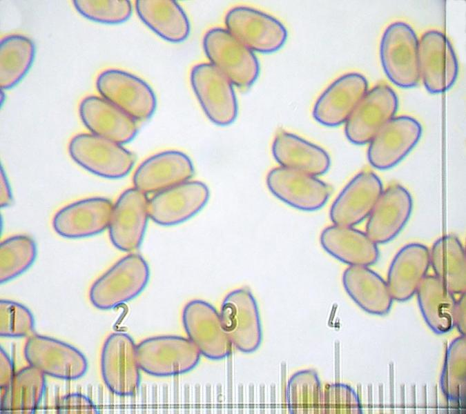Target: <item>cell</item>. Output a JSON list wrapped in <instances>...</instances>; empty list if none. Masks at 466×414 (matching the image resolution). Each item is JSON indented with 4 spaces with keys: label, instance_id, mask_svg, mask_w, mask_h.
<instances>
[{
    "label": "cell",
    "instance_id": "1",
    "mask_svg": "<svg viewBox=\"0 0 466 414\" xmlns=\"http://www.w3.org/2000/svg\"><path fill=\"white\" fill-rule=\"evenodd\" d=\"M150 276L146 260L139 254H129L111 266L91 286L89 299L100 310L113 309L138 296Z\"/></svg>",
    "mask_w": 466,
    "mask_h": 414
},
{
    "label": "cell",
    "instance_id": "2",
    "mask_svg": "<svg viewBox=\"0 0 466 414\" xmlns=\"http://www.w3.org/2000/svg\"><path fill=\"white\" fill-rule=\"evenodd\" d=\"M136 353L140 369L159 377L191 371L198 365L202 355L188 338L179 335L147 338L136 345Z\"/></svg>",
    "mask_w": 466,
    "mask_h": 414
},
{
    "label": "cell",
    "instance_id": "3",
    "mask_svg": "<svg viewBox=\"0 0 466 414\" xmlns=\"http://www.w3.org/2000/svg\"><path fill=\"white\" fill-rule=\"evenodd\" d=\"M419 41L410 25L404 21L390 23L380 43V59L383 70L396 86L409 88L420 80Z\"/></svg>",
    "mask_w": 466,
    "mask_h": 414
},
{
    "label": "cell",
    "instance_id": "4",
    "mask_svg": "<svg viewBox=\"0 0 466 414\" xmlns=\"http://www.w3.org/2000/svg\"><path fill=\"white\" fill-rule=\"evenodd\" d=\"M202 44L210 63L233 85L246 88L255 81L260 72L255 55L226 29L215 27L208 30Z\"/></svg>",
    "mask_w": 466,
    "mask_h": 414
},
{
    "label": "cell",
    "instance_id": "5",
    "mask_svg": "<svg viewBox=\"0 0 466 414\" xmlns=\"http://www.w3.org/2000/svg\"><path fill=\"white\" fill-rule=\"evenodd\" d=\"M72 159L84 169L108 179L126 176L135 157L122 144L93 133H79L68 144Z\"/></svg>",
    "mask_w": 466,
    "mask_h": 414
},
{
    "label": "cell",
    "instance_id": "6",
    "mask_svg": "<svg viewBox=\"0 0 466 414\" xmlns=\"http://www.w3.org/2000/svg\"><path fill=\"white\" fill-rule=\"evenodd\" d=\"M100 95L136 121L150 119L157 106L155 94L144 80L123 70L108 68L95 81Z\"/></svg>",
    "mask_w": 466,
    "mask_h": 414
},
{
    "label": "cell",
    "instance_id": "7",
    "mask_svg": "<svg viewBox=\"0 0 466 414\" xmlns=\"http://www.w3.org/2000/svg\"><path fill=\"white\" fill-rule=\"evenodd\" d=\"M222 326L232 345L244 353H253L262 341V330L257 302L247 288L228 293L221 305Z\"/></svg>",
    "mask_w": 466,
    "mask_h": 414
},
{
    "label": "cell",
    "instance_id": "8",
    "mask_svg": "<svg viewBox=\"0 0 466 414\" xmlns=\"http://www.w3.org/2000/svg\"><path fill=\"white\" fill-rule=\"evenodd\" d=\"M190 81L203 111L213 123L227 126L235 120L238 108L233 84L213 65H195Z\"/></svg>",
    "mask_w": 466,
    "mask_h": 414
},
{
    "label": "cell",
    "instance_id": "9",
    "mask_svg": "<svg viewBox=\"0 0 466 414\" xmlns=\"http://www.w3.org/2000/svg\"><path fill=\"white\" fill-rule=\"evenodd\" d=\"M23 355L30 366L55 378L74 380L82 377L88 364L84 355L74 346L41 335L26 340Z\"/></svg>",
    "mask_w": 466,
    "mask_h": 414
},
{
    "label": "cell",
    "instance_id": "10",
    "mask_svg": "<svg viewBox=\"0 0 466 414\" xmlns=\"http://www.w3.org/2000/svg\"><path fill=\"white\" fill-rule=\"evenodd\" d=\"M226 30L253 52L271 53L280 49L287 38L284 25L260 10L236 6L228 11Z\"/></svg>",
    "mask_w": 466,
    "mask_h": 414
},
{
    "label": "cell",
    "instance_id": "11",
    "mask_svg": "<svg viewBox=\"0 0 466 414\" xmlns=\"http://www.w3.org/2000/svg\"><path fill=\"white\" fill-rule=\"evenodd\" d=\"M140 370L132 337L122 332L110 334L101 353V373L106 387L119 396L133 395L140 384Z\"/></svg>",
    "mask_w": 466,
    "mask_h": 414
},
{
    "label": "cell",
    "instance_id": "12",
    "mask_svg": "<svg viewBox=\"0 0 466 414\" xmlns=\"http://www.w3.org/2000/svg\"><path fill=\"white\" fill-rule=\"evenodd\" d=\"M182 321L188 338L206 358L217 361L231 353L233 345L220 313L209 303L201 299L190 301L183 308Z\"/></svg>",
    "mask_w": 466,
    "mask_h": 414
},
{
    "label": "cell",
    "instance_id": "13",
    "mask_svg": "<svg viewBox=\"0 0 466 414\" xmlns=\"http://www.w3.org/2000/svg\"><path fill=\"white\" fill-rule=\"evenodd\" d=\"M398 99L394 89L380 83L367 90L345 122L347 139L356 145L369 144L397 112Z\"/></svg>",
    "mask_w": 466,
    "mask_h": 414
},
{
    "label": "cell",
    "instance_id": "14",
    "mask_svg": "<svg viewBox=\"0 0 466 414\" xmlns=\"http://www.w3.org/2000/svg\"><path fill=\"white\" fill-rule=\"evenodd\" d=\"M420 78L431 94L444 92L455 83L458 74V62L454 48L446 35L429 30L422 35L418 46Z\"/></svg>",
    "mask_w": 466,
    "mask_h": 414
},
{
    "label": "cell",
    "instance_id": "15",
    "mask_svg": "<svg viewBox=\"0 0 466 414\" xmlns=\"http://www.w3.org/2000/svg\"><path fill=\"white\" fill-rule=\"evenodd\" d=\"M422 131L416 118L406 115L394 117L369 143L367 155L369 164L378 170L393 168L416 146Z\"/></svg>",
    "mask_w": 466,
    "mask_h": 414
},
{
    "label": "cell",
    "instance_id": "16",
    "mask_svg": "<svg viewBox=\"0 0 466 414\" xmlns=\"http://www.w3.org/2000/svg\"><path fill=\"white\" fill-rule=\"evenodd\" d=\"M266 184L277 198L304 211L321 208L331 194L329 186L316 176L282 166L269 172Z\"/></svg>",
    "mask_w": 466,
    "mask_h": 414
},
{
    "label": "cell",
    "instance_id": "17",
    "mask_svg": "<svg viewBox=\"0 0 466 414\" xmlns=\"http://www.w3.org/2000/svg\"><path fill=\"white\" fill-rule=\"evenodd\" d=\"M148 200L134 187L124 191L113 205L108 228L110 241L119 250L131 252L141 244L149 217Z\"/></svg>",
    "mask_w": 466,
    "mask_h": 414
},
{
    "label": "cell",
    "instance_id": "18",
    "mask_svg": "<svg viewBox=\"0 0 466 414\" xmlns=\"http://www.w3.org/2000/svg\"><path fill=\"white\" fill-rule=\"evenodd\" d=\"M208 197L205 184L186 181L154 195L148 200L149 217L162 226L182 223L197 213Z\"/></svg>",
    "mask_w": 466,
    "mask_h": 414
},
{
    "label": "cell",
    "instance_id": "19",
    "mask_svg": "<svg viewBox=\"0 0 466 414\" xmlns=\"http://www.w3.org/2000/svg\"><path fill=\"white\" fill-rule=\"evenodd\" d=\"M382 181L372 171L357 174L333 202L329 217L333 224L354 226L367 219L383 191Z\"/></svg>",
    "mask_w": 466,
    "mask_h": 414
},
{
    "label": "cell",
    "instance_id": "20",
    "mask_svg": "<svg viewBox=\"0 0 466 414\" xmlns=\"http://www.w3.org/2000/svg\"><path fill=\"white\" fill-rule=\"evenodd\" d=\"M368 90L366 77L351 72L334 80L316 100L312 115L321 125L335 127L346 122Z\"/></svg>",
    "mask_w": 466,
    "mask_h": 414
},
{
    "label": "cell",
    "instance_id": "21",
    "mask_svg": "<svg viewBox=\"0 0 466 414\" xmlns=\"http://www.w3.org/2000/svg\"><path fill=\"white\" fill-rule=\"evenodd\" d=\"M413 200L408 190L392 184L383 190L367 217L365 233L378 245L394 239L409 221Z\"/></svg>",
    "mask_w": 466,
    "mask_h": 414
},
{
    "label": "cell",
    "instance_id": "22",
    "mask_svg": "<svg viewBox=\"0 0 466 414\" xmlns=\"http://www.w3.org/2000/svg\"><path fill=\"white\" fill-rule=\"evenodd\" d=\"M113 205L104 197L72 202L55 215L52 227L60 236L81 238L97 235L108 227Z\"/></svg>",
    "mask_w": 466,
    "mask_h": 414
},
{
    "label": "cell",
    "instance_id": "23",
    "mask_svg": "<svg viewBox=\"0 0 466 414\" xmlns=\"http://www.w3.org/2000/svg\"><path fill=\"white\" fill-rule=\"evenodd\" d=\"M194 168L184 152L171 150L145 159L133 175L134 187L144 193H157L190 179Z\"/></svg>",
    "mask_w": 466,
    "mask_h": 414
},
{
    "label": "cell",
    "instance_id": "24",
    "mask_svg": "<svg viewBox=\"0 0 466 414\" xmlns=\"http://www.w3.org/2000/svg\"><path fill=\"white\" fill-rule=\"evenodd\" d=\"M79 115L84 125L94 135L120 144L136 136L137 121L102 97L88 95L79 105Z\"/></svg>",
    "mask_w": 466,
    "mask_h": 414
},
{
    "label": "cell",
    "instance_id": "25",
    "mask_svg": "<svg viewBox=\"0 0 466 414\" xmlns=\"http://www.w3.org/2000/svg\"><path fill=\"white\" fill-rule=\"evenodd\" d=\"M430 266L428 248L420 243L402 246L388 270L387 284L394 301L405 302L416 295Z\"/></svg>",
    "mask_w": 466,
    "mask_h": 414
},
{
    "label": "cell",
    "instance_id": "26",
    "mask_svg": "<svg viewBox=\"0 0 466 414\" xmlns=\"http://www.w3.org/2000/svg\"><path fill=\"white\" fill-rule=\"evenodd\" d=\"M320 241L327 253L349 266H370L379 257L378 244L353 226H329L321 233Z\"/></svg>",
    "mask_w": 466,
    "mask_h": 414
},
{
    "label": "cell",
    "instance_id": "27",
    "mask_svg": "<svg viewBox=\"0 0 466 414\" xmlns=\"http://www.w3.org/2000/svg\"><path fill=\"white\" fill-rule=\"evenodd\" d=\"M272 153L280 166L316 177L326 173L331 165L330 157L322 148L284 130L276 134Z\"/></svg>",
    "mask_w": 466,
    "mask_h": 414
},
{
    "label": "cell",
    "instance_id": "28",
    "mask_svg": "<svg viewBox=\"0 0 466 414\" xmlns=\"http://www.w3.org/2000/svg\"><path fill=\"white\" fill-rule=\"evenodd\" d=\"M343 286L364 311L376 315L389 313L393 298L387 282L369 266H349L343 273Z\"/></svg>",
    "mask_w": 466,
    "mask_h": 414
},
{
    "label": "cell",
    "instance_id": "29",
    "mask_svg": "<svg viewBox=\"0 0 466 414\" xmlns=\"http://www.w3.org/2000/svg\"><path fill=\"white\" fill-rule=\"evenodd\" d=\"M135 10L141 21L163 39L180 43L187 39L191 26L181 7L173 0H137Z\"/></svg>",
    "mask_w": 466,
    "mask_h": 414
},
{
    "label": "cell",
    "instance_id": "30",
    "mask_svg": "<svg viewBox=\"0 0 466 414\" xmlns=\"http://www.w3.org/2000/svg\"><path fill=\"white\" fill-rule=\"evenodd\" d=\"M416 295L421 314L432 331L442 335L455 327L454 294L436 276L427 275Z\"/></svg>",
    "mask_w": 466,
    "mask_h": 414
},
{
    "label": "cell",
    "instance_id": "31",
    "mask_svg": "<svg viewBox=\"0 0 466 414\" xmlns=\"http://www.w3.org/2000/svg\"><path fill=\"white\" fill-rule=\"evenodd\" d=\"M429 255L434 275L454 295L465 293V251L459 239L454 235L440 237L432 245Z\"/></svg>",
    "mask_w": 466,
    "mask_h": 414
},
{
    "label": "cell",
    "instance_id": "32",
    "mask_svg": "<svg viewBox=\"0 0 466 414\" xmlns=\"http://www.w3.org/2000/svg\"><path fill=\"white\" fill-rule=\"evenodd\" d=\"M46 388L45 375L28 366L15 373L1 388V411L11 414H32L38 408Z\"/></svg>",
    "mask_w": 466,
    "mask_h": 414
},
{
    "label": "cell",
    "instance_id": "33",
    "mask_svg": "<svg viewBox=\"0 0 466 414\" xmlns=\"http://www.w3.org/2000/svg\"><path fill=\"white\" fill-rule=\"evenodd\" d=\"M35 44L28 37L12 34L0 41V86L8 90L26 75L35 58Z\"/></svg>",
    "mask_w": 466,
    "mask_h": 414
},
{
    "label": "cell",
    "instance_id": "34",
    "mask_svg": "<svg viewBox=\"0 0 466 414\" xmlns=\"http://www.w3.org/2000/svg\"><path fill=\"white\" fill-rule=\"evenodd\" d=\"M322 396L321 383L314 370L298 371L288 381L286 401L291 414L322 413Z\"/></svg>",
    "mask_w": 466,
    "mask_h": 414
},
{
    "label": "cell",
    "instance_id": "35",
    "mask_svg": "<svg viewBox=\"0 0 466 414\" xmlns=\"http://www.w3.org/2000/svg\"><path fill=\"white\" fill-rule=\"evenodd\" d=\"M465 335L454 339L447 348L440 376V386L452 405L464 406L465 393Z\"/></svg>",
    "mask_w": 466,
    "mask_h": 414
},
{
    "label": "cell",
    "instance_id": "36",
    "mask_svg": "<svg viewBox=\"0 0 466 414\" xmlns=\"http://www.w3.org/2000/svg\"><path fill=\"white\" fill-rule=\"evenodd\" d=\"M35 243L29 236L17 235L4 239L0 246V282L3 284L25 272L34 262Z\"/></svg>",
    "mask_w": 466,
    "mask_h": 414
},
{
    "label": "cell",
    "instance_id": "37",
    "mask_svg": "<svg viewBox=\"0 0 466 414\" xmlns=\"http://www.w3.org/2000/svg\"><path fill=\"white\" fill-rule=\"evenodd\" d=\"M72 3L81 15L101 23H121L132 14V4L128 0H75Z\"/></svg>",
    "mask_w": 466,
    "mask_h": 414
},
{
    "label": "cell",
    "instance_id": "38",
    "mask_svg": "<svg viewBox=\"0 0 466 414\" xmlns=\"http://www.w3.org/2000/svg\"><path fill=\"white\" fill-rule=\"evenodd\" d=\"M35 321L30 310L23 304L10 300L0 301V335L3 337H23L34 329Z\"/></svg>",
    "mask_w": 466,
    "mask_h": 414
},
{
    "label": "cell",
    "instance_id": "39",
    "mask_svg": "<svg viewBox=\"0 0 466 414\" xmlns=\"http://www.w3.org/2000/svg\"><path fill=\"white\" fill-rule=\"evenodd\" d=\"M362 413L360 399L349 386L336 383L325 386L322 396V413L360 414Z\"/></svg>",
    "mask_w": 466,
    "mask_h": 414
},
{
    "label": "cell",
    "instance_id": "40",
    "mask_svg": "<svg viewBox=\"0 0 466 414\" xmlns=\"http://www.w3.org/2000/svg\"><path fill=\"white\" fill-rule=\"evenodd\" d=\"M57 410L59 413H98L95 404L86 396L72 393L62 397L58 402Z\"/></svg>",
    "mask_w": 466,
    "mask_h": 414
},
{
    "label": "cell",
    "instance_id": "41",
    "mask_svg": "<svg viewBox=\"0 0 466 414\" xmlns=\"http://www.w3.org/2000/svg\"><path fill=\"white\" fill-rule=\"evenodd\" d=\"M15 373L12 360L3 348L0 349V387L5 388Z\"/></svg>",
    "mask_w": 466,
    "mask_h": 414
},
{
    "label": "cell",
    "instance_id": "42",
    "mask_svg": "<svg viewBox=\"0 0 466 414\" xmlns=\"http://www.w3.org/2000/svg\"><path fill=\"white\" fill-rule=\"evenodd\" d=\"M460 295L456 304L454 325L461 335H465V293Z\"/></svg>",
    "mask_w": 466,
    "mask_h": 414
},
{
    "label": "cell",
    "instance_id": "43",
    "mask_svg": "<svg viewBox=\"0 0 466 414\" xmlns=\"http://www.w3.org/2000/svg\"><path fill=\"white\" fill-rule=\"evenodd\" d=\"M12 197L10 188L2 169H1V207H6L10 205Z\"/></svg>",
    "mask_w": 466,
    "mask_h": 414
}]
</instances>
